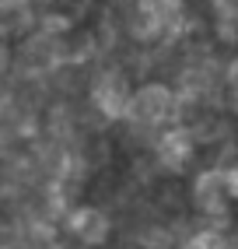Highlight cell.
<instances>
[{
  "instance_id": "obj_1",
  "label": "cell",
  "mask_w": 238,
  "mask_h": 249,
  "mask_svg": "<svg viewBox=\"0 0 238 249\" xmlns=\"http://www.w3.org/2000/svg\"><path fill=\"white\" fill-rule=\"evenodd\" d=\"M63 225H67V235L77 239L81 246H105L109 235H112V218H109L102 207H84V204H77L74 211H67Z\"/></svg>"
}]
</instances>
